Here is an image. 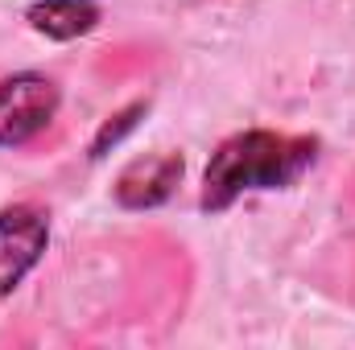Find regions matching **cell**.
Segmentation results:
<instances>
[{
    "mask_svg": "<svg viewBox=\"0 0 355 350\" xmlns=\"http://www.w3.org/2000/svg\"><path fill=\"white\" fill-rule=\"evenodd\" d=\"M145 107H149V103H132V107H124L120 116H112V120L99 128V136H95V145H91V157H103L112 145H120V140H124V132H132V128H137V116H145Z\"/></svg>",
    "mask_w": 355,
    "mask_h": 350,
    "instance_id": "6",
    "label": "cell"
},
{
    "mask_svg": "<svg viewBox=\"0 0 355 350\" xmlns=\"http://www.w3.org/2000/svg\"><path fill=\"white\" fill-rule=\"evenodd\" d=\"M182 181V157L178 153H153V157H137L124 174L116 177V202L128 210H145V206H162L174 185Z\"/></svg>",
    "mask_w": 355,
    "mask_h": 350,
    "instance_id": "4",
    "label": "cell"
},
{
    "mask_svg": "<svg viewBox=\"0 0 355 350\" xmlns=\"http://www.w3.org/2000/svg\"><path fill=\"white\" fill-rule=\"evenodd\" d=\"M25 21L54 42H71V37H83L95 29L99 4L95 0H29Z\"/></svg>",
    "mask_w": 355,
    "mask_h": 350,
    "instance_id": "5",
    "label": "cell"
},
{
    "mask_svg": "<svg viewBox=\"0 0 355 350\" xmlns=\"http://www.w3.org/2000/svg\"><path fill=\"white\" fill-rule=\"evenodd\" d=\"M314 157H318L314 136H285L265 128L236 132L211 153L198 206L215 214L252 190H285L314 165Z\"/></svg>",
    "mask_w": 355,
    "mask_h": 350,
    "instance_id": "1",
    "label": "cell"
},
{
    "mask_svg": "<svg viewBox=\"0 0 355 350\" xmlns=\"http://www.w3.org/2000/svg\"><path fill=\"white\" fill-rule=\"evenodd\" d=\"M50 219L33 202H17L0 210V297H8L46 256Z\"/></svg>",
    "mask_w": 355,
    "mask_h": 350,
    "instance_id": "3",
    "label": "cell"
},
{
    "mask_svg": "<svg viewBox=\"0 0 355 350\" xmlns=\"http://www.w3.org/2000/svg\"><path fill=\"white\" fill-rule=\"evenodd\" d=\"M58 111V87L46 75L21 71L0 79V149L33 140Z\"/></svg>",
    "mask_w": 355,
    "mask_h": 350,
    "instance_id": "2",
    "label": "cell"
}]
</instances>
